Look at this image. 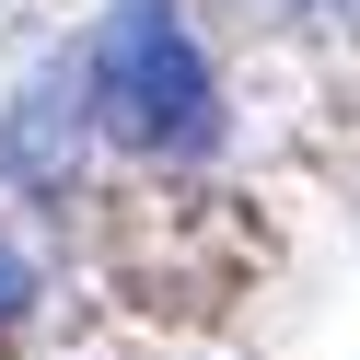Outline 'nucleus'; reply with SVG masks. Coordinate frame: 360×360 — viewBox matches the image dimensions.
<instances>
[{
    "label": "nucleus",
    "mask_w": 360,
    "mask_h": 360,
    "mask_svg": "<svg viewBox=\"0 0 360 360\" xmlns=\"http://www.w3.org/2000/svg\"><path fill=\"white\" fill-rule=\"evenodd\" d=\"M82 82H94V128H117L151 163H210L221 151V82L174 0H117L82 47Z\"/></svg>",
    "instance_id": "obj_1"
},
{
    "label": "nucleus",
    "mask_w": 360,
    "mask_h": 360,
    "mask_svg": "<svg viewBox=\"0 0 360 360\" xmlns=\"http://www.w3.org/2000/svg\"><path fill=\"white\" fill-rule=\"evenodd\" d=\"M82 151H94V82H82V58H47L0 105V186L12 198H70Z\"/></svg>",
    "instance_id": "obj_2"
},
{
    "label": "nucleus",
    "mask_w": 360,
    "mask_h": 360,
    "mask_svg": "<svg viewBox=\"0 0 360 360\" xmlns=\"http://www.w3.org/2000/svg\"><path fill=\"white\" fill-rule=\"evenodd\" d=\"M24 302H35V267L12 256V244H0V326H12V314H24Z\"/></svg>",
    "instance_id": "obj_3"
},
{
    "label": "nucleus",
    "mask_w": 360,
    "mask_h": 360,
    "mask_svg": "<svg viewBox=\"0 0 360 360\" xmlns=\"http://www.w3.org/2000/svg\"><path fill=\"white\" fill-rule=\"evenodd\" d=\"M302 12H337V24H349V12H360V0H302Z\"/></svg>",
    "instance_id": "obj_4"
}]
</instances>
